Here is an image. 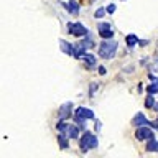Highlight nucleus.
<instances>
[{"mask_svg":"<svg viewBox=\"0 0 158 158\" xmlns=\"http://www.w3.org/2000/svg\"><path fill=\"white\" fill-rule=\"evenodd\" d=\"M153 110H155V112H158V102L155 104V106H153Z\"/></svg>","mask_w":158,"mask_h":158,"instance_id":"nucleus-24","label":"nucleus"},{"mask_svg":"<svg viewBox=\"0 0 158 158\" xmlns=\"http://www.w3.org/2000/svg\"><path fill=\"white\" fill-rule=\"evenodd\" d=\"M145 91H147V94H153V96L158 94V79L156 81H152V84H148Z\"/></svg>","mask_w":158,"mask_h":158,"instance_id":"nucleus-16","label":"nucleus"},{"mask_svg":"<svg viewBox=\"0 0 158 158\" xmlns=\"http://www.w3.org/2000/svg\"><path fill=\"white\" fill-rule=\"evenodd\" d=\"M79 46H82L84 49H92L94 46H96V41H94V38H92V35L89 33V35H86L84 36V40H81L79 38Z\"/></svg>","mask_w":158,"mask_h":158,"instance_id":"nucleus-10","label":"nucleus"},{"mask_svg":"<svg viewBox=\"0 0 158 158\" xmlns=\"http://www.w3.org/2000/svg\"><path fill=\"white\" fill-rule=\"evenodd\" d=\"M145 150L150 152V153H158V140L152 138V140L145 142Z\"/></svg>","mask_w":158,"mask_h":158,"instance_id":"nucleus-14","label":"nucleus"},{"mask_svg":"<svg viewBox=\"0 0 158 158\" xmlns=\"http://www.w3.org/2000/svg\"><path fill=\"white\" fill-rule=\"evenodd\" d=\"M63 7L68 10L69 15H79V10H81V7H79V3L76 0H68L66 3H63Z\"/></svg>","mask_w":158,"mask_h":158,"instance_id":"nucleus-9","label":"nucleus"},{"mask_svg":"<svg viewBox=\"0 0 158 158\" xmlns=\"http://www.w3.org/2000/svg\"><path fill=\"white\" fill-rule=\"evenodd\" d=\"M138 44H140V46H145V44H148V41L147 40H138Z\"/></svg>","mask_w":158,"mask_h":158,"instance_id":"nucleus-22","label":"nucleus"},{"mask_svg":"<svg viewBox=\"0 0 158 158\" xmlns=\"http://www.w3.org/2000/svg\"><path fill=\"white\" fill-rule=\"evenodd\" d=\"M73 114H74L73 102H64L63 106H59V109H58V120H68V118H71Z\"/></svg>","mask_w":158,"mask_h":158,"instance_id":"nucleus-7","label":"nucleus"},{"mask_svg":"<svg viewBox=\"0 0 158 158\" xmlns=\"http://www.w3.org/2000/svg\"><path fill=\"white\" fill-rule=\"evenodd\" d=\"M118 43L114 40H102V43L99 44V56L104 59H112L117 53Z\"/></svg>","mask_w":158,"mask_h":158,"instance_id":"nucleus-3","label":"nucleus"},{"mask_svg":"<svg viewBox=\"0 0 158 158\" xmlns=\"http://www.w3.org/2000/svg\"><path fill=\"white\" fill-rule=\"evenodd\" d=\"M97 145H99V140L91 130H84L82 135L79 137V148H81L82 153H87L89 150H94V148H97Z\"/></svg>","mask_w":158,"mask_h":158,"instance_id":"nucleus-2","label":"nucleus"},{"mask_svg":"<svg viewBox=\"0 0 158 158\" xmlns=\"http://www.w3.org/2000/svg\"><path fill=\"white\" fill-rule=\"evenodd\" d=\"M59 48H61V51H63L64 54L73 56V54H74V48H76V46H73V44L68 43L66 40H59Z\"/></svg>","mask_w":158,"mask_h":158,"instance_id":"nucleus-11","label":"nucleus"},{"mask_svg":"<svg viewBox=\"0 0 158 158\" xmlns=\"http://www.w3.org/2000/svg\"><path fill=\"white\" fill-rule=\"evenodd\" d=\"M73 118H74V122L79 125V128L84 132V130H87V128H86V122L96 120V114H94L92 109L76 107V109H74V114H73Z\"/></svg>","mask_w":158,"mask_h":158,"instance_id":"nucleus-1","label":"nucleus"},{"mask_svg":"<svg viewBox=\"0 0 158 158\" xmlns=\"http://www.w3.org/2000/svg\"><path fill=\"white\" fill-rule=\"evenodd\" d=\"M122 2H125V0H122Z\"/></svg>","mask_w":158,"mask_h":158,"instance_id":"nucleus-25","label":"nucleus"},{"mask_svg":"<svg viewBox=\"0 0 158 158\" xmlns=\"http://www.w3.org/2000/svg\"><path fill=\"white\" fill-rule=\"evenodd\" d=\"M155 97H153V94H147L145 97V107L147 109H153V106H155Z\"/></svg>","mask_w":158,"mask_h":158,"instance_id":"nucleus-17","label":"nucleus"},{"mask_svg":"<svg viewBox=\"0 0 158 158\" xmlns=\"http://www.w3.org/2000/svg\"><path fill=\"white\" fill-rule=\"evenodd\" d=\"M125 43H127V46H128V48H133L135 44H138V38H137V35H133V33L127 35V36H125Z\"/></svg>","mask_w":158,"mask_h":158,"instance_id":"nucleus-15","label":"nucleus"},{"mask_svg":"<svg viewBox=\"0 0 158 158\" xmlns=\"http://www.w3.org/2000/svg\"><path fill=\"white\" fill-rule=\"evenodd\" d=\"M68 31L69 35H73V36H76V38H84L86 35H89V30L84 27L82 23H71L69 22L68 23Z\"/></svg>","mask_w":158,"mask_h":158,"instance_id":"nucleus-5","label":"nucleus"},{"mask_svg":"<svg viewBox=\"0 0 158 158\" xmlns=\"http://www.w3.org/2000/svg\"><path fill=\"white\" fill-rule=\"evenodd\" d=\"M107 13L109 15H114V13H115V10H117V5L115 3H110V5H107Z\"/></svg>","mask_w":158,"mask_h":158,"instance_id":"nucleus-19","label":"nucleus"},{"mask_svg":"<svg viewBox=\"0 0 158 158\" xmlns=\"http://www.w3.org/2000/svg\"><path fill=\"white\" fill-rule=\"evenodd\" d=\"M97 31H99V36H101L102 40H110V38H114L112 25H110V23H107V22L97 23Z\"/></svg>","mask_w":158,"mask_h":158,"instance_id":"nucleus-6","label":"nucleus"},{"mask_svg":"<svg viewBox=\"0 0 158 158\" xmlns=\"http://www.w3.org/2000/svg\"><path fill=\"white\" fill-rule=\"evenodd\" d=\"M96 89H97V84H96V82L89 86V97H92V96H94V92H96Z\"/></svg>","mask_w":158,"mask_h":158,"instance_id":"nucleus-20","label":"nucleus"},{"mask_svg":"<svg viewBox=\"0 0 158 158\" xmlns=\"http://www.w3.org/2000/svg\"><path fill=\"white\" fill-rule=\"evenodd\" d=\"M135 138L138 142H148L152 138H155V128L152 125H140L135 130Z\"/></svg>","mask_w":158,"mask_h":158,"instance_id":"nucleus-4","label":"nucleus"},{"mask_svg":"<svg viewBox=\"0 0 158 158\" xmlns=\"http://www.w3.org/2000/svg\"><path fill=\"white\" fill-rule=\"evenodd\" d=\"M106 13H107V8H106V7H101V8L96 10L94 17H96V18H102V17H106Z\"/></svg>","mask_w":158,"mask_h":158,"instance_id":"nucleus-18","label":"nucleus"},{"mask_svg":"<svg viewBox=\"0 0 158 158\" xmlns=\"http://www.w3.org/2000/svg\"><path fill=\"white\" fill-rule=\"evenodd\" d=\"M58 143H59V148L61 150H66V148H69V137L66 135V133H58Z\"/></svg>","mask_w":158,"mask_h":158,"instance_id":"nucleus-13","label":"nucleus"},{"mask_svg":"<svg viewBox=\"0 0 158 158\" xmlns=\"http://www.w3.org/2000/svg\"><path fill=\"white\" fill-rule=\"evenodd\" d=\"M97 71H99V74H101V76H104V74L107 73V69L104 68V66H99V69H97Z\"/></svg>","mask_w":158,"mask_h":158,"instance_id":"nucleus-21","label":"nucleus"},{"mask_svg":"<svg viewBox=\"0 0 158 158\" xmlns=\"http://www.w3.org/2000/svg\"><path fill=\"white\" fill-rule=\"evenodd\" d=\"M152 127L155 128V130H158V117H156V120H155V122L152 123Z\"/></svg>","mask_w":158,"mask_h":158,"instance_id":"nucleus-23","label":"nucleus"},{"mask_svg":"<svg viewBox=\"0 0 158 158\" xmlns=\"http://www.w3.org/2000/svg\"><path fill=\"white\" fill-rule=\"evenodd\" d=\"M153 122H150L147 118V115L143 112H137L135 115H133V118H132V125L133 127H140V125H152Z\"/></svg>","mask_w":158,"mask_h":158,"instance_id":"nucleus-8","label":"nucleus"},{"mask_svg":"<svg viewBox=\"0 0 158 158\" xmlns=\"http://www.w3.org/2000/svg\"><path fill=\"white\" fill-rule=\"evenodd\" d=\"M82 61L86 63V66L87 68H94V66H97V59H96V56H94L92 53H86L82 56Z\"/></svg>","mask_w":158,"mask_h":158,"instance_id":"nucleus-12","label":"nucleus"}]
</instances>
